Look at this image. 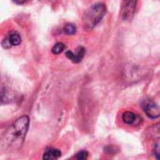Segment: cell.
<instances>
[{"instance_id": "11", "label": "cell", "mask_w": 160, "mask_h": 160, "mask_svg": "<svg viewBox=\"0 0 160 160\" xmlns=\"http://www.w3.org/2000/svg\"><path fill=\"white\" fill-rule=\"evenodd\" d=\"M88 158V153L87 151H80L76 156H75V158L80 160H84Z\"/></svg>"}, {"instance_id": "10", "label": "cell", "mask_w": 160, "mask_h": 160, "mask_svg": "<svg viewBox=\"0 0 160 160\" xmlns=\"http://www.w3.org/2000/svg\"><path fill=\"white\" fill-rule=\"evenodd\" d=\"M76 26L72 23H67L64 28V32L67 35H74L76 33Z\"/></svg>"}, {"instance_id": "12", "label": "cell", "mask_w": 160, "mask_h": 160, "mask_svg": "<svg viewBox=\"0 0 160 160\" xmlns=\"http://www.w3.org/2000/svg\"><path fill=\"white\" fill-rule=\"evenodd\" d=\"M12 1L15 2L16 4H23V3H26L29 0H12Z\"/></svg>"}, {"instance_id": "8", "label": "cell", "mask_w": 160, "mask_h": 160, "mask_svg": "<svg viewBox=\"0 0 160 160\" xmlns=\"http://www.w3.org/2000/svg\"><path fill=\"white\" fill-rule=\"evenodd\" d=\"M122 119L124 121V123L128 124V125H133L136 123L137 120V115L131 112H126L123 113L122 115Z\"/></svg>"}, {"instance_id": "9", "label": "cell", "mask_w": 160, "mask_h": 160, "mask_svg": "<svg viewBox=\"0 0 160 160\" xmlns=\"http://www.w3.org/2000/svg\"><path fill=\"white\" fill-rule=\"evenodd\" d=\"M65 48H66V46H65L64 43L58 42V43H56V44L52 47V53H54V54H59V53H61V52L65 50Z\"/></svg>"}, {"instance_id": "1", "label": "cell", "mask_w": 160, "mask_h": 160, "mask_svg": "<svg viewBox=\"0 0 160 160\" xmlns=\"http://www.w3.org/2000/svg\"><path fill=\"white\" fill-rule=\"evenodd\" d=\"M29 116L22 115L18 118L5 131L1 139V150L13 152L20 149L23 143L29 128Z\"/></svg>"}, {"instance_id": "6", "label": "cell", "mask_w": 160, "mask_h": 160, "mask_svg": "<svg viewBox=\"0 0 160 160\" xmlns=\"http://www.w3.org/2000/svg\"><path fill=\"white\" fill-rule=\"evenodd\" d=\"M61 157V151L55 148H48L44 154L42 158L45 160H52V159H57Z\"/></svg>"}, {"instance_id": "14", "label": "cell", "mask_w": 160, "mask_h": 160, "mask_svg": "<svg viewBox=\"0 0 160 160\" xmlns=\"http://www.w3.org/2000/svg\"><path fill=\"white\" fill-rule=\"evenodd\" d=\"M47 1H53V0H47Z\"/></svg>"}, {"instance_id": "3", "label": "cell", "mask_w": 160, "mask_h": 160, "mask_svg": "<svg viewBox=\"0 0 160 160\" xmlns=\"http://www.w3.org/2000/svg\"><path fill=\"white\" fill-rule=\"evenodd\" d=\"M143 111L151 119H157L160 117V107L153 100H146L144 102Z\"/></svg>"}, {"instance_id": "2", "label": "cell", "mask_w": 160, "mask_h": 160, "mask_svg": "<svg viewBox=\"0 0 160 160\" xmlns=\"http://www.w3.org/2000/svg\"><path fill=\"white\" fill-rule=\"evenodd\" d=\"M106 14V6L103 3H96L90 7L82 17V22L86 30L95 28Z\"/></svg>"}, {"instance_id": "4", "label": "cell", "mask_w": 160, "mask_h": 160, "mask_svg": "<svg viewBox=\"0 0 160 160\" xmlns=\"http://www.w3.org/2000/svg\"><path fill=\"white\" fill-rule=\"evenodd\" d=\"M22 42V38L18 32H10L3 40L2 46L5 49H9L11 46H18Z\"/></svg>"}, {"instance_id": "13", "label": "cell", "mask_w": 160, "mask_h": 160, "mask_svg": "<svg viewBox=\"0 0 160 160\" xmlns=\"http://www.w3.org/2000/svg\"><path fill=\"white\" fill-rule=\"evenodd\" d=\"M126 3H128V5H134V4H136V2H137V0H124Z\"/></svg>"}, {"instance_id": "5", "label": "cell", "mask_w": 160, "mask_h": 160, "mask_svg": "<svg viewBox=\"0 0 160 160\" xmlns=\"http://www.w3.org/2000/svg\"><path fill=\"white\" fill-rule=\"evenodd\" d=\"M84 54H85L84 47H78L75 52H72V51H68L66 52L67 58L70 59L73 63H80L82 60Z\"/></svg>"}, {"instance_id": "7", "label": "cell", "mask_w": 160, "mask_h": 160, "mask_svg": "<svg viewBox=\"0 0 160 160\" xmlns=\"http://www.w3.org/2000/svg\"><path fill=\"white\" fill-rule=\"evenodd\" d=\"M147 133L149 137L153 139H160V122L149 127L147 128Z\"/></svg>"}]
</instances>
